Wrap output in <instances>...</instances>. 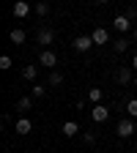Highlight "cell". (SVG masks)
Instances as JSON below:
<instances>
[{"label":"cell","mask_w":137,"mask_h":153,"mask_svg":"<svg viewBox=\"0 0 137 153\" xmlns=\"http://www.w3.org/2000/svg\"><path fill=\"white\" fill-rule=\"evenodd\" d=\"M115 134H118L121 140H129L132 134H134V118H124L118 123V128H115Z\"/></svg>","instance_id":"cell-1"},{"label":"cell","mask_w":137,"mask_h":153,"mask_svg":"<svg viewBox=\"0 0 137 153\" xmlns=\"http://www.w3.org/2000/svg\"><path fill=\"white\" fill-rule=\"evenodd\" d=\"M115 79H118L121 85H134V68L132 66H121L118 71H115Z\"/></svg>","instance_id":"cell-2"},{"label":"cell","mask_w":137,"mask_h":153,"mask_svg":"<svg viewBox=\"0 0 137 153\" xmlns=\"http://www.w3.org/2000/svg\"><path fill=\"white\" fill-rule=\"evenodd\" d=\"M91 38H93L96 47H104V44H110V30L107 27H93L91 30Z\"/></svg>","instance_id":"cell-3"},{"label":"cell","mask_w":137,"mask_h":153,"mask_svg":"<svg viewBox=\"0 0 137 153\" xmlns=\"http://www.w3.org/2000/svg\"><path fill=\"white\" fill-rule=\"evenodd\" d=\"M112 30H118L121 36H124V33H129V30H134V27H132V19H129L126 14L115 16V19H112Z\"/></svg>","instance_id":"cell-4"},{"label":"cell","mask_w":137,"mask_h":153,"mask_svg":"<svg viewBox=\"0 0 137 153\" xmlns=\"http://www.w3.org/2000/svg\"><path fill=\"white\" fill-rule=\"evenodd\" d=\"M38 66H44V68H55L58 66V55L52 49H44L41 55H38Z\"/></svg>","instance_id":"cell-5"},{"label":"cell","mask_w":137,"mask_h":153,"mask_svg":"<svg viewBox=\"0 0 137 153\" xmlns=\"http://www.w3.org/2000/svg\"><path fill=\"white\" fill-rule=\"evenodd\" d=\"M91 118H93V123H104V120L110 118V109H107L104 104H93V109H91Z\"/></svg>","instance_id":"cell-6"},{"label":"cell","mask_w":137,"mask_h":153,"mask_svg":"<svg viewBox=\"0 0 137 153\" xmlns=\"http://www.w3.org/2000/svg\"><path fill=\"white\" fill-rule=\"evenodd\" d=\"M71 47H74L77 52H88V49H91V47H96V44H93V38H91V36H77Z\"/></svg>","instance_id":"cell-7"},{"label":"cell","mask_w":137,"mask_h":153,"mask_svg":"<svg viewBox=\"0 0 137 153\" xmlns=\"http://www.w3.org/2000/svg\"><path fill=\"white\" fill-rule=\"evenodd\" d=\"M36 41L41 44V47H49L52 41H55V30H49V27H41L36 33Z\"/></svg>","instance_id":"cell-8"},{"label":"cell","mask_w":137,"mask_h":153,"mask_svg":"<svg viewBox=\"0 0 137 153\" xmlns=\"http://www.w3.org/2000/svg\"><path fill=\"white\" fill-rule=\"evenodd\" d=\"M11 11H14V16H16V19H25V16L30 14V3H28V0H16Z\"/></svg>","instance_id":"cell-9"},{"label":"cell","mask_w":137,"mask_h":153,"mask_svg":"<svg viewBox=\"0 0 137 153\" xmlns=\"http://www.w3.org/2000/svg\"><path fill=\"white\" fill-rule=\"evenodd\" d=\"M14 131L19 134V137H25V134H30V131H33V123H30L28 118H19V120L14 123Z\"/></svg>","instance_id":"cell-10"},{"label":"cell","mask_w":137,"mask_h":153,"mask_svg":"<svg viewBox=\"0 0 137 153\" xmlns=\"http://www.w3.org/2000/svg\"><path fill=\"white\" fill-rule=\"evenodd\" d=\"M61 134H63V137H77V134H80V123H77V120H66L61 126Z\"/></svg>","instance_id":"cell-11"},{"label":"cell","mask_w":137,"mask_h":153,"mask_svg":"<svg viewBox=\"0 0 137 153\" xmlns=\"http://www.w3.org/2000/svg\"><path fill=\"white\" fill-rule=\"evenodd\" d=\"M38 68H41V66H38V63H30V66H25V68H22V79H28V82H33V79H36V76H38Z\"/></svg>","instance_id":"cell-12"},{"label":"cell","mask_w":137,"mask_h":153,"mask_svg":"<svg viewBox=\"0 0 137 153\" xmlns=\"http://www.w3.org/2000/svg\"><path fill=\"white\" fill-rule=\"evenodd\" d=\"M129 47H132V44H129V38H126V36H118V38L112 41V49L118 52V55H124V52H126Z\"/></svg>","instance_id":"cell-13"},{"label":"cell","mask_w":137,"mask_h":153,"mask_svg":"<svg viewBox=\"0 0 137 153\" xmlns=\"http://www.w3.org/2000/svg\"><path fill=\"white\" fill-rule=\"evenodd\" d=\"M8 38H11V44H16V47H19V44H25V38H28V36H25V30H22V27H14V30L8 33Z\"/></svg>","instance_id":"cell-14"},{"label":"cell","mask_w":137,"mask_h":153,"mask_svg":"<svg viewBox=\"0 0 137 153\" xmlns=\"http://www.w3.org/2000/svg\"><path fill=\"white\" fill-rule=\"evenodd\" d=\"M33 96H22V99L16 101V112H28V109H33Z\"/></svg>","instance_id":"cell-15"},{"label":"cell","mask_w":137,"mask_h":153,"mask_svg":"<svg viewBox=\"0 0 137 153\" xmlns=\"http://www.w3.org/2000/svg\"><path fill=\"white\" fill-rule=\"evenodd\" d=\"M88 99H91L93 104H102V99H104V93H102V88H91V90H88Z\"/></svg>","instance_id":"cell-16"},{"label":"cell","mask_w":137,"mask_h":153,"mask_svg":"<svg viewBox=\"0 0 137 153\" xmlns=\"http://www.w3.org/2000/svg\"><path fill=\"white\" fill-rule=\"evenodd\" d=\"M30 96H33V99H44V96H47V88H44V85H38V82H36V85L30 88Z\"/></svg>","instance_id":"cell-17"},{"label":"cell","mask_w":137,"mask_h":153,"mask_svg":"<svg viewBox=\"0 0 137 153\" xmlns=\"http://www.w3.org/2000/svg\"><path fill=\"white\" fill-rule=\"evenodd\" d=\"M33 11H36V14H38V16H47V14H49V6H47V3H44V0H38V3H36V6H33Z\"/></svg>","instance_id":"cell-18"},{"label":"cell","mask_w":137,"mask_h":153,"mask_svg":"<svg viewBox=\"0 0 137 153\" xmlns=\"http://www.w3.org/2000/svg\"><path fill=\"white\" fill-rule=\"evenodd\" d=\"M126 115H129V118H137V99L126 101Z\"/></svg>","instance_id":"cell-19"},{"label":"cell","mask_w":137,"mask_h":153,"mask_svg":"<svg viewBox=\"0 0 137 153\" xmlns=\"http://www.w3.org/2000/svg\"><path fill=\"white\" fill-rule=\"evenodd\" d=\"M14 66V60H11V55H0V71H8Z\"/></svg>","instance_id":"cell-20"},{"label":"cell","mask_w":137,"mask_h":153,"mask_svg":"<svg viewBox=\"0 0 137 153\" xmlns=\"http://www.w3.org/2000/svg\"><path fill=\"white\" fill-rule=\"evenodd\" d=\"M61 82H63V74L61 71H52L49 74V85H61Z\"/></svg>","instance_id":"cell-21"},{"label":"cell","mask_w":137,"mask_h":153,"mask_svg":"<svg viewBox=\"0 0 137 153\" xmlns=\"http://www.w3.org/2000/svg\"><path fill=\"white\" fill-rule=\"evenodd\" d=\"M82 142H85V145H93V142H96V134H93V131H82Z\"/></svg>","instance_id":"cell-22"},{"label":"cell","mask_w":137,"mask_h":153,"mask_svg":"<svg viewBox=\"0 0 137 153\" xmlns=\"http://www.w3.org/2000/svg\"><path fill=\"white\" fill-rule=\"evenodd\" d=\"M132 68H134V71H137V55H134V57H132Z\"/></svg>","instance_id":"cell-23"},{"label":"cell","mask_w":137,"mask_h":153,"mask_svg":"<svg viewBox=\"0 0 137 153\" xmlns=\"http://www.w3.org/2000/svg\"><path fill=\"white\" fill-rule=\"evenodd\" d=\"M132 38H134V41H137V27H134V30H132Z\"/></svg>","instance_id":"cell-24"},{"label":"cell","mask_w":137,"mask_h":153,"mask_svg":"<svg viewBox=\"0 0 137 153\" xmlns=\"http://www.w3.org/2000/svg\"><path fill=\"white\" fill-rule=\"evenodd\" d=\"M99 3H102V6H107V3H110V0H99Z\"/></svg>","instance_id":"cell-25"},{"label":"cell","mask_w":137,"mask_h":153,"mask_svg":"<svg viewBox=\"0 0 137 153\" xmlns=\"http://www.w3.org/2000/svg\"><path fill=\"white\" fill-rule=\"evenodd\" d=\"M134 88H137V76H134Z\"/></svg>","instance_id":"cell-26"}]
</instances>
